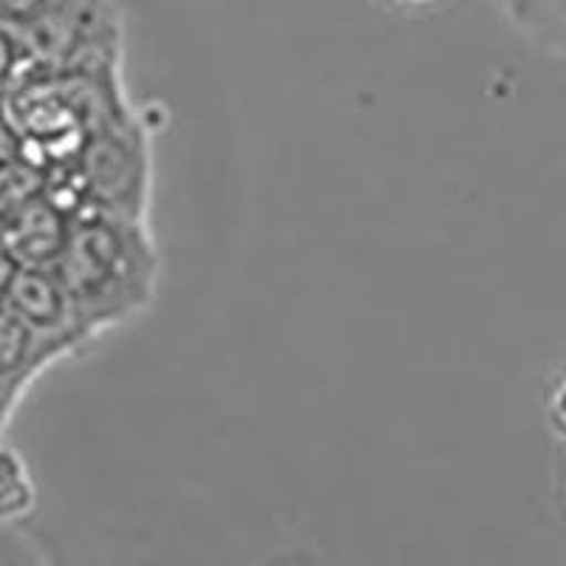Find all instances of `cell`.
<instances>
[{
    "instance_id": "1",
    "label": "cell",
    "mask_w": 566,
    "mask_h": 566,
    "mask_svg": "<svg viewBox=\"0 0 566 566\" xmlns=\"http://www.w3.org/2000/svg\"><path fill=\"white\" fill-rule=\"evenodd\" d=\"M57 277L74 315L88 323L123 321L150 292V247L130 216H94L71 227Z\"/></svg>"
},
{
    "instance_id": "4",
    "label": "cell",
    "mask_w": 566,
    "mask_h": 566,
    "mask_svg": "<svg viewBox=\"0 0 566 566\" xmlns=\"http://www.w3.org/2000/svg\"><path fill=\"white\" fill-rule=\"evenodd\" d=\"M52 3L54 0H0V20L12 23V27H23L38 14H43Z\"/></svg>"
},
{
    "instance_id": "2",
    "label": "cell",
    "mask_w": 566,
    "mask_h": 566,
    "mask_svg": "<svg viewBox=\"0 0 566 566\" xmlns=\"http://www.w3.org/2000/svg\"><path fill=\"white\" fill-rule=\"evenodd\" d=\"M9 306L32 328L57 326L65 310H71L57 272L49 275L40 266H27L9 275Z\"/></svg>"
},
{
    "instance_id": "3",
    "label": "cell",
    "mask_w": 566,
    "mask_h": 566,
    "mask_svg": "<svg viewBox=\"0 0 566 566\" xmlns=\"http://www.w3.org/2000/svg\"><path fill=\"white\" fill-rule=\"evenodd\" d=\"M23 57H27V52H23L18 29H14L12 23H3V20H0V103H3L9 91H12L14 69H18Z\"/></svg>"
}]
</instances>
